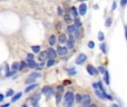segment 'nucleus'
<instances>
[{
    "label": "nucleus",
    "instance_id": "1",
    "mask_svg": "<svg viewBox=\"0 0 127 107\" xmlns=\"http://www.w3.org/2000/svg\"><path fill=\"white\" fill-rule=\"evenodd\" d=\"M74 99H75V96L71 92L66 93L65 97H64V107H72Z\"/></svg>",
    "mask_w": 127,
    "mask_h": 107
},
{
    "label": "nucleus",
    "instance_id": "2",
    "mask_svg": "<svg viewBox=\"0 0 127 107\" xmlns=\"http://www.w3.org/2000/svg\"><path fill=\"white\" fill-rule=\"evenodd\" d=\"M67 31L72 36V38H79L80 36V31H79V28L76 27L75 25H70V26L67 27Z\"/></svg>",
    "mask_w": 127,
    "mask_h": 107
},
{
    "label": "nucleus",
    "instance_id": "3",
    "mask_svg": "<svg viewBox=\"0 0 127 107\" xmlns=\"http://www.w3.org/2000/svg\"><path fill=\"white\" fill-rule=\"evenodd\" d=\"M90 102H92V98H90L89 95H84L83 98H81V102L80 103L83 104L84 107H88L90 105Z\"/></svg>",
    "mask_w": 127,
    "mask_h": 107
},
{
    "label": "nucleus",
    "instance_id": "4",
    "mask_svg": "<svg viewBox=\"0 0 127 107\" xmlns=\"http://www.w3.org/2000/svg\"><path fill=\"white\" fill-rule=\"evenodd\" d=\"M86 60H87V56H86L85 54H79L78 57L76 58V64L77 65H81V64H84Z\"/></svg>",
    "mask_w": 127,
    "mask_h": 107
},
{
    "label": "nucleus",
    "instance_id": "5",
    "mask_svg": "<svg viewBox=\"0 0 127 107\" xmlns=\"http://www.w3.org/2000/svg\"><path fill=\"white\" fill-rule=\"evenodd\" d=\"M42 93L45 94V96H46L47 98H50L51 95L54 94V90H53V88H50V87H44Z\"/></svg>",
    "mask_w": 127,
    "mask_h": 107
},
{
    "label": "nucleus",
    "instance_id": "6",
    "mask_svg": "<svg viewBox=\"0 0 127 107\" xmlns=\"http://www.w3.org/2000/svg\"><path fill=\"white\" fill-rule=\"evenodd\" d=\"M67 53H68V48H67V47H62V46L58 47L57 54L59 55V56H65V55H67Z\"/></svg>",
    "mask_w": 127,
    "mask_h": 107
},
{
    "label": "nucleus",
    "instance_id": "7",
    "mask_svg": "<svg viewBox=\"0 0 127 107\" xmlns=\"http://www.w3.org/2000/svg\"><path fill=\"white\" fill-rule=\"evenodd\" d=\"M87 71H88V74L89 75H92V76H95V75H97V69L94 67L93 65H88L87 66Z\"/></svg>",
    "mask_w": 127,
    "mask_h": 107
},
{
    "label": "nucleus",
    "instance_id": "8",
    "mask_svg": "<svg viewBox=\"0 0 127 107\" xmlns=\"http://www.w3.org/2000/svg\"><path fill=\"white\" fill-rule=\"evenodd\" d=\"M78 11H79V15L80 16H85L86 12H87V6H86L85 3H81L80 6H79Z\"/></svg>",
    "mask_w": 127,
    "mask_h": 107
},
{
    "label": "nucleus",
    "instance_id": "9",
    "mask_svg": "<svg viewBox=\"0 0 127 107\" xmlns=\"http://www.w3.org/2000/svg\"><path fill=\"white\" fill-rule=\"evenodd\" d=\"M56 55H57V51H55L53 48H49L48 50H47V57H48L49 59H55Z\"/></svg>",
    "mask_w": 127,
    "mask_h": 107
},
{
    "label": "nucleus",
    "instance_id": "10",
    "mask_svg": "<svg viewBox=\"0 0 127 107\" xmlns=\"http://www.w3.org/2000/svg\"><path fill=\"white\" fill-rule=\"evenodd\" d=\"M62 94H63V87H59L57 90V94H56V103L59 104L60 99H62Z\"/></svg>",
    "mask_w": 127,
    "mask_h": 107
},
{
    "label": "nucleus",
    "instance_id": "11",
    "mask_svg": "<svg viewBox=\"0 0 127 107\" xmlns=\"http://www.w3.org/2000/svg\"><path fill=\"white\" fill-rule=\"evenodd\" d=\"M66 45H67V48H69V49L74 48V38L71 37L69 40H67V41H66Z\"/></svg>",
    "mask_w": 127,
    "mask_h": 107
},
{
    "label": "nucleus",
    "instance_id": "12",
    "mask_svg": "<svg viewBox=\"0 0 127 107\" xmlns=\"http://www.w3.org/2000/svg\"><path fill=\"white\" fill-rule=\"evenodd\" d=\"M37 84H32V85H30V86H28V87L26 88V89H25V92L26 93H29V92H31V90L32 89H35V88H37Z\"/></svg>",
    "mask_w": 127,
    "mask_h": 107
},
{
    "label": "nucleus",
    "instance_id": "13",
    "mask_svg": "<svg viewBox=\"0 0 127 107\" xmlns=\"http://www.w3.org/2000/svg\"><path fill=\"white\" fill-rule=\"evenodd\" d=\"M104 75H105V76H104V80H105V83L106 84H109V72L106 70V71L104 72Z\"/></svg>",
    "mask_w": 127,
    "mask_h": 107
},
{
    "label": "nucleus",
    "instance_id": "14",
    "mask_svg": "<svg viewBox=\"0 0 127 107\" xmlns=\"http://www.w3.org/2000/svg\"><path fill=\"white\" fill-rule=\"evenodd\" d=\"M20 69V64L19 63H13V65H12V71H17V70H19Z\"/></svg>",
    "mask_w": 127,
    "mask_h": 107
},
{
    "label": "nucleus",
    "instance_id": "15",
    "mask_svg": "<svg viewBox=\"0 0 127 107\" xmlns=\"http://www.w3.org/2000/svg\"><path fill=\"white\" fill-rule=\"evenodd\" d=\"M39 97H40V94H37L36 96H33L32 99H31V103H32L33 105H35V104H37L38 101H39Z\"/></svg>",
    "mask_w": 127,
    "mask_h": 107
},
{
    "label": "nucleus",
    "instance_id": "16",
    "mask_svg": "<svg viewBox=\"0 0 127 107\" xmlns=\"http://www.w3.org/2000/svg\"><path fill=\"white\" fill-rule=\"evenodd\" d=\"M21 96H22V94H21V93H18V94H16L15 96L12 97V99H11V101H12L13 103H15V102H17L18 99H20V97H21Z\"/></svg>",
    "mask_w": 127,
    "mask_h": 107
},
{
    "label": "nucleus",
    "instance_id": "17",
    "mask_svg": "<svg viewBox=\"0 0 127 107\" xmlns=\"http://www.w3.org/2000/svg\"><path fill=\"white\" fill-rule=\"evenodd\" d=\"M56 42V37L55 36H50V38H49V45H51V46H54Z\"/></svg>",
    "mask_w": 127,
    "mask_h": 107
},
{
    "label": "nucleus",
    "instance_id": "18",
    "mask_svg": "<svg viewBox=\"0 0 127 107\" xmlns=\"http://www.w3.org/2000/svg\"><path fill=\"white\" fill-rule=\"evenodd\" d=\"M28 66L30 68H35V67H37V64H36L33 60H28Z\"/></svg>",
    "mask_w": 127,
    "mask_h": 107
},
{
    "label": "nucleus",
    "instance_id": "19",
    "mask_svg": "<svg viewBox=\"0 0 127 107\" xmlns=\"http://www.w3.org/2000/svg\"><path fill=\"white\" fill-rule=\"evenodd\" d=\"M67 41V39H66V36L65 35H60L59 36V42L60 44H64V42Z\"/></svg>",
    "mask_w": 127,
    "mask_h": 107
},
{
    "label": "nucleus",
    "instance_id": "20",
    "mask_svg": "<svg viewBox=\"0 0 127 107\" xmlns=\"http://www.w3.org/2000/svg\"><path fill=\"white\" fill-rule=\"evenodd\" d=\"M29 77H30V78H38V77H40V74L39 72H32V74H30L29 75Z\"/></svg>",
    "mask_w": 127,
    "mask_h": 107
},
{
    "label": "nucleus",
    "instance_id": "21",
    "mask_svg": "<svg viewBox=\"0 0 127 107\" xmlns=\"http://www.w3.org/2000/svg\"><path fill=\"white\" fill-rule=\"evenodd\" d=\"M71 13H72V16H74L75 18L78 17V12H77V9L75 8V7H72L71 8Z\"/></svg>",
    "mask_w": 127,
    "mask_h": 107
},
{
    "label": "nucleus",
    "instance_id": "22",
    "mask_svg": "<svg viewBox=\"0 0 127 107\" xmlns=\"http://www.w3.org/2000/svg\"><path fill=\"white\" fill-rule=\"evenodd\" d=\"M31 48H32V51H33V53H36V54L40 51V47H39V46H32Z\"/></svg>",
    "mask_w": 127,
    "mask_h": 107
},
{
    "label": "nucleus",
    "instance_id": "23",
    "mask_svg": "<svg viewBox=\"0 0 127 107\" xmlns=\"http://www.w3.org/2000/svg\"><path fill=\"white\" fill-rule=\"evenodd\" d=\"M75 26H76V27H78V28L81 26V22L79 21V19H78V18H75Z\"/></svg>",
    "mask_w": 127,
    "mask_h": 107
},
{
    "label": "nucleus",
    "instance_id": "24",
    "mask_svg": "<svg viewBox=\"0 0 127 107\" xmlns=\"http://www.w3.org/2000/svg\"><path fill=\"white\" fill-rule=\"evenodd\" d=\"M55 59H49L48 60V64H47V66H48V67H50V66H53V65H55Z\"/></svg>",
    "mask_w": 127,
    "mask_h": 107
},
{
    "label": "nucleus",
    "instance_id": "25",
    "mask_svg": "<svg viewBox=\"0 0 127 107\" xmlns=\"http://www.w3.org/2000/svg\"><path fill=\"white\" fill-rule=\"evenodd\" d=\"M68 74L69 75H76V69H75V68H70V69L68 70Z\"/></svg>",
    "mask_w": 127,
    "mask_h": 107
},
{
    "label": "nucleus",
    "instance_id": "26",
    "mask_svg": "<svg viewBox=\"0 0 127 107\" xmlns=\"http://www.w3.org/2000/svg\"><path fill=\"white\" fill-rule=\"evenodd\" d=\"M110 25H112V18H107V20H106V27H109Z\"/></svg>",
    "mask_w": 127,
    "mask_h": 107
},
{
    "label": "nucleus",
    "instance_id": "27",
    "mask_svg": "<svg viewBox=\"0 0 127 107\" xmlns=\"http://www.w3.org/2000/svg\"><path fill=\"white\" fill-rule=\"evenodd\" d=\"M13 95V90L12 89H9V90H7V93H6V96H12Z\"/></svg>",
    "mask_w": 127,
    "mask_h": 107
},
{
    "label": "nucleus",
    "instance_id": "28",
    "mask_svg": "<svg viewBox=\"0 0 127 107\" xmlns=\"http://www.w3.org/2000/svg\"><path fill=\"white\" fill-rule=\"evenodd\" d=\"M98 71H99V72H101V74H104V72L106 71V69L103 67V66H99V67H98Z\"/></svg>",
    "mask_w": 127,
    "mask_h": 107
},
{
    "label": "nucleus",
    "instance_id": "29",
    "mask_svg": "<svg viewBox=\"0 0 127 107\" xmlns=\"http://www.w3.org/2000/svg\"><path fill=\"white\" fill-rule=\"evenodd\" d=\"M81 98H83V96H81V95H79V94L76 95V101L78 102V103H80V102H81Z\"/></svg>",
    "mask_w": 127,
    "mask_h": 107
},
{
    "label": "nucleus",
    "instance_id": "30",
    "mask_svg": "<svg viewBox=\"0 0 127 107\" xmlns=\"http://www.w3.org/2000/svg\"><path fill=\"white\" fill-rule=\"evenodd\" d=\"M33 81H35V78H30V77H29V78L26 80V83L27 84H31V83H33Z\"/></svg>",
    "mask_w": 127,
    "mask_h": 107
},
{
    "label": "nucleus",
    "instance_id": "31",
    "mask_svg": "<svg viewBox=\"0 0 127 107\" xmlns=\"http://www.w3.org/2000/svg\"><path fill=\"white\" fill-rule=\"evenodd\" d=\"M47 57V51L46 53H42L41 55H40V60H42V59H45Z\"/></svg>",
    "mask_w": 127,
    "mask_h": 107
},
{
    "label": "nucleus",
    "instance_id": "32",
    "mask_svg": "<svg viewBox=\"0 0 127 107\" xmlns=\"http://www.w3.org/2000/svg\"><path fill=\"white\" fill-rule=\"evenodd\" d=\"M98 39H99V40H104V34L101 33V31L98 34Z\"/></svg>",
    "mask_w": 127,
    "mask_h": 107
},
{
    "label": "nucleus",
    "instance_id": "33",
    "mask_svg": "<svg viewBox=\"0 0 127 107\" xmlns=\"http://www.w3.org/2000/svg\"><path fill=\"white\" fill-rule=\"evenodd\" d=\"M100 49L103 50V53H106V46H105V44H101L100 45Z\"/></svg>",
    "mask_w": 127,
    "mask_h": 107
},
{
    "label": "nucleus",
    "instance_id": "34",
    "mask_svg": "<svg viewBox=\"0 0 127 107\" xmlns=\"http://www.w3.org/2000/svg\"><path fill=\"white\" fill-rule=\"evenodd\" d=\"M88 47H89V48H94V47H95L94 41H89V42H88Z\"/></svg>",
    "mask_w": 127,
    "mask_h": 107
},
{
    "label": "nucleus",
    "instance_id": "35",
    "mask_svg": "<svg viewBox=\"0 0 127 107\" xmlns=\"http://www.w3.org/2000/svg\"><path fill=\"white\" fill-rule=\"evenodd\" d=\"M126 4H127V0H122L121 1V6L122 7H125Z\"/></svg>",
    "mask_w": 127,
    "mask_h": 107
},
{
    "label": "nucleus",
    "instance_id": "36",
    "mask_svg": "<svg viewBox=\"0 0 127 107\" xmlns=\"http://www.w3.org/2000/svg\"><path fill=\"white\" fill-rule=\"evenodd\" d=\"M27 59H28V60H32V59H33V55L32 54H29L28 56H27Z\"/></svg>",
    "mask_w": 127,
    "mask_h": 107
},
{
    "label": "nucleus",
    "instance_id": "37",
    "mask_svg": "<svg viewBox=\"0 0 127 107\" xmlns=\"http://www.w3.org/2000/svg\"><path fill=\"white\" fill-rule=\"evenodd\" d=\"M65 20H66V21H67V22H69L71 19H70V17H69V16H68V15H66V16H65Z\"/></svg>",
    "mask_w": 127,
    "mask_h": 107
},
{
    "label": "nucleus",
    "instance_id": "38",
    "mask_svg": "<svg viewBox=\"0 0 127 107\" xmlns=\"http://www.w3.org/2000/svg\"><path fill=\"white\" fill-rule=\"evenodd\" d=\"M58 15H59V16H62V15H63V9L60 8V7L58 8Z\"/></svg>",
    "mask_w": 127,
    "mask_h": 107
},
{
    "label": "nucleus",
    "instance_id": "39",
    "mask_svg": "<svg viewBox=\"0 0 127 107\" xmlns=\"http://www.w3.org/2000/svg\"><path fill=\"white\" fill-rule=\"evenodd\" d=\"M115 9H116V2H113V10H115Z\"/></svg>",
    "mask_w": 127,
    "mask_h": 107
},
{
    "label": "nucleus",
    "instance_id": "40",
    "mask_svg": "<svg viewBox=\"0 0 127 107\" xmlns=\"http://www.w3.org/2000/svg\"><path fill=\"white\" fill-rule=\"evenodd\" d=\"M3 95H2V94H0V102H2V101H3Z\"/></svg>",
    "mask_w": 127,
    "mask_h": 107
},
{
    "label": "nucleus",
    "instance_id": "41",
    "mask_svg": "<svg viewBox=\"0 0 127 107\" xmlns=\"http://www.w3.org/2000/svg\"><path fill=\"white\" fill-rule=\"evenodd\" d=\"M125 37L127 39V26H125Z\"/></svg>",
    "mask_w": 127,
    "mask_h": 107
},
{
    "label": "nucleus",
    "instance_id": "42",
    "mask_svg": "<svg viewBox=\"0 0 127 107\" xmlns=\"http://www.w3.org/2000/svg\"><path fill=\"white\" fill-rule=\"evenodd\" d=\"M9 106H10V104L8 103V104H4V105H2L1 107H9Z\"/></svg>",
    "mask_w": 127,
    "mask_h": 107
},
{
    "label": "nucleus",
    "instance_id": "43",
    "mask_svg": "<svg viewBox=\"0 0 127 107\" xmlns=\"http://www.w3.org/2000/svg\"><path fill=\"white\" fill-rule=\"evenodd\" d=\"M88 107H97V106H96V105H89Z\"/></svg>",
    "mask_w": 127,
    "mask_h": 107
},
{
    "label": "nucleus",
    "instance_id": "44",
    "mask_svg": "<svg viewBox=\"0 0 127 107\" xmlns=\"http://www.w3.org/2000/svg\"><path fill=\"white\" fill-rule=\"evenodd\" d=\"M113 107H119L118 105H116V104H114V105H113Z\"/></svg>",
    "mask_w": 127,
    "mask_h": 107
},
{
    "label": "nucleus",
    "instance_id": "45",
    "mask_svg": "<svg viewBox=\"0 0 127 107\" xmlns=\"http://www.w3.org/2000/svg\"><path fill=\"white\" fill-rule=\"evenodd\" d=\"M22 107H28V106H27V105H22Z\"/></svg>",
    "mask_w": 127,
    "mask_h": 107
},
{
    "label": "nucleus",
    "instance_id": "46",
    "mask_svg": "<svg viewBox=\"0 0 127 107\" xmlns=\"http://www.w3.org/2000/svg\"><path fill=\"white\" fill-rule=\"evenodd\" d=\"M77 1H84V0H77Z\"/></svg>",
    "mask_w": 127,
    "mask_h": 107
},
{
    "label": "nucleus",
    "instance_id": "47",
    "mask_svg": "<svg viewBox=\"0 0 127 107\" xmlns=\"http://www.w3.org/2000/svg\"><path fill=\"white\" fill-rule=\"evenodd\" d=\"M0 1H4V0H0Z\"/></svg>",
    "mask_w": 127,
    "mask_h": 107
}]
</instances>
